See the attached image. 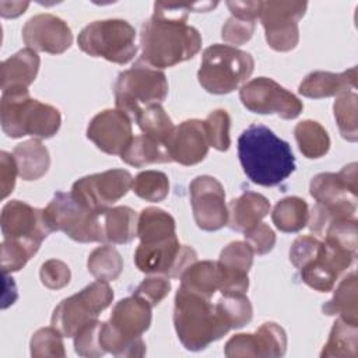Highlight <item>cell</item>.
Segmentation results:
<instances>
[{
	"instance_id": "37",
	"label": "cell",
	"mask_w": 358,
	"mask_h": 358,
	"mask_svg": "<svg viewBox=\"0 0 358 358\" xmlns=\"http://www.w3.org/2000/svg\"><path fill=\"white\" fill-rule=\"evenodd\" d=\"M134 120L143 131V134L159 140L165 144L175 127L171 117L161 106V103L145 108L138 113V116Z\"/></svg>"
},
{
	"instance_id": "42",
	"label": "cell",
	"mask_w": 358,
	"mask_h": 358,
	"mask_svg": "<svg viewBox=\"0 0 358 358\" xmlns=\"http://www.w3.org/2000/svg\"><path fill=\"white\" fill-rule=\"evenodd\" d=\"M358 231H357V218H340L333 220L326 228L323 238L326 242L336 245L351 255L357 256V242Z\"/></svg>"
},
{
	"instance_id": "17",
	"label": "cell",
	"mask_w": 358,
	"mask_h": 358,
	"mask_svg": "<svg viewBox=\"0 0 358 358\" xmlns=\"http://www.w3.org/2000/svg\"><path fill=\"white\" fill-rule=\"evenodd\" d=\"M22 39L27 48L35 52L60 55L73 42V34L64 20L42 13L31 17L22 27Z\"/></svg>"
},
{
	"instance_id": "46",
	"label": "cell",
	"mask_w": 358,
	"mask_h": 358,
	"mask_svg": "<svg viewBox=\"0 0 358 358\" xmlns=\"http://www.w3.org/2000/svg\"><path fill=\"white\" fill-rule=\"evenodd\" d=\"M42 284L49 289H60L70 282L71 273L69 266L57 259L46 260L39 270Z\"/></svg>"
},
{
	"instance_id": "4",
	"label": "cell",
	"mask_w": 358,
	"mask_h": 358,
	"mask_svg": "<svg viewBox=\"0 0 358 358\" xmlns=\"http://www.w3.org/2000/svg\"><path fill=\"white\" fill-rule=\"evenodd\" d=\"M173 326L180 343L190 351L207 348L231 330L208 298L180 287L175 295Z\"/></svg>"
},
{
	"instance_id": "33",
	"label": "cell",
	"mask_w": 358,
	"mask_h": 358,
	"mask_svg": "<svg viewBox=\"0 0 358 358\" xmlns=\"http://www.w3.org/2000/svg\"><path fill=\"white\" fill-rule=\"evenodd\" d=\"M358 347V324H351L341 317L336 319L327 343L320 357H357Z\"/></svg>"
},
{
	"instance_id": "15",
	"label": "cell",
	"mask_w": 358,
	"mask_h": 358,
	"mask_svg": "<svg viewBox=\"0 0 358 358\" xmlns=\"http://www.w3.org/2000/svg\"><path fill=\"white\" fill-rule=\"evenodd\" d=\"M0 225L3 239L14 241L39 250L42 241L53 232L43 208H36L21 200H11L1 208Z\"/></svg>"
},
{
	"instance_id": "51",
	"label": "cell",
	"mask_w": 358,
	"mask_h": 358,
	"mask_svg": "<svg viewBox=\"0 0 358 358\" xmlns=\"http://www.w3.org/2000/svg\"><path fill=\"white\" fill-rule=\"evenodd\" d=\"M18 175L17 164L13 154L6 151L0 152V193L1 199H6L15 186V176Z\"/></svg>"
},
{
	"instance_id": "34",
	"label": "cell",
	"mask_w": 358,
	"mask_h": 358,
	"mask_svg": "<svg viewBox=\"0 0 358 358\" xmlns=\"http://www.w3.org/2000/svg\"><path fill=\"white\" fill-rule=\"evenodd\" d=\"M299 151L310 159L320 158L330 148V137L324 127L315 120H302L294 129Z\"/></svg>"
},
{
	"instance_id": "31",
	"label": "cell",
	"mask_w": 358,
	"mask_h": 358,
	"mask_svg": "<svg viewBox=\"0 0 358 358\" xmlns=\"http://www.w3.org/2000/svg\"><path fill=\"white\" fill-rule=\"evenodd\" d=\"M173 235H176V225L169 213L158 207L141 210L137 221V236L140 242H155Z\"/></svg>"
},
{
	"instance_id": "44",
	"label": "cell",
	"mask_w": 358,
	"mask_h": 358,
	"mask_svg": "<svg viewBox=\"0 0 358 358\" xmlns=\"http://www.w3.org/2000/svg\"><path fill=\"white\" fill-rule=\"evenodd\" d=\"M101 327L102 322L92 320L83 326L74 338V351L81 357L88 358H98L105 354L102 345H101Z\"/></svg>"
},
{
	"instance_id": "39",
	"label": "cell",
	"mask_w": 358,
	"mask_h": 358,
	"mask_svg": "<svg viewBox=\"0 0 358 358\" xmlns=\"http://www.w3.org/2000/svg\"><path fill=\"white\" fill-rule=\"evenodd\" d=\"M131 190L145 201L158 203L168 196L169 180L161 171H143L133 179Z\"/></svg>"
},
{
	"instance_id": "38",
	"label": "cell",
	"mask_w": 358,
	"mask_h": 358,
	"mask_svg": "<svg viewBox=\"0 0 358 358\" xmlns=\"http://www.w3.org/2000/svg\"><path fill=\"white\" fill-rule=\"evenodd\" d=\"M357 92L350 91L337 96L333 105L334 117L343 138L348 141H357L358 138V122H357Z\"/></svg>"
},
{
	"instance_id": "24",
	"label": "cell",
	"mask_w": 358,
	"mask_h": 358,
	"mask_svg": "<svg viewBox=\"0 0 358 358\" xmlns=\"http://www.w3.org/2000/svg\"><path fill=\"white\" fill-rule=\"evenodd\" d=\"M227 225L239 232H245L270 213V201L260 193L245 192L228 203Z\"/></svg>"
},
{
	"instance_id": "9",
	"label": "cell",
	"mask_w": 358,
	"mask_h": 358,
	"mask_svg": "<svg viewBox=\"0 0 358 358\" xmlns=\"http://www.w3.org/2000/svg\"><path fill=\"white\" fill-rule=\"evenodd\" d=\"M52 231H62L76 242H105L102 213H95L76 200L71 192H56L43 208Z\"/></svg>"
},
{
	"instance_id": "30",
	"label": "cell",
	"mask_w": 358,
	"mask_h": 358,
	"mask_svg": "<svg viewBox=\"0 0 358 358\" xmlns=\"http://www.w3.org/2000/svg\"><path fill=\"white\" fill-rule=\"evenodd\" d=\"M120 158L126 164L136 168H141L148 164L172 162L166 144L145 134L133 137L127 148L122 152Z\"/></svg>"
},
{
	"instance_id": "20",
	"label": "cell",
	"mask_w": 358,
	"mask_h": 358,
	"mask_svg": "<svg viewBox=\"0 0 358 358\" xmlns=\"http://www.w3.org/2000/svg\"><path fill=\"white\" fill-rule=\"evenodd\" d=\"M309 193L316 203L330 211L334 220L355 218L357 189H352L340 172L317 173L310 180Z\"/></svg>"
},
{
	"instance_id": "45",
	"label": "cell",
	"mask_w": 358,
	"mask_h": 358,
	"mask_svg": "<svg viewBox=\"0 0 358 358\" xmlns=\"http://www.w3.org/2000/svg\"><path fill=\"white\" fill-rule=\"evenodd\" d=\"M0 249H1L0 264H1L3 274L21 270L27 264V262L36 253L31 248L8 239H3Z\"/></svg>"
},
{
	"instance_id": "43",
	"label": "cell",
	"mask_w": 358,
	"mask_h": 358,
	"mask_svg": "<svg viewBox=\"0 0 358 358\" xmlns=\"http://www.w3.org/2000/svg\"><path fill=\"white\" fill-rule=\"evenodd\" d=\"M231 117L227 110L215 109L204 120L208 145L218 151H227L231 145L229 137Z\"/></svg>"
},
{
	"instance_id": "35",
	"label": "cell",
	"mask_w": 358,
	"mask_h": 358,
	"mask_svg": "<svg viewBox=\"0 0 358 358\" xmlns=\"http://www.w3.org/2000/svg\"><path fill=\"white\" fill-rule=\"evenodd\" d=\"M88 271L101 281H113L123 271V259L112 245L94 249L87 260Z\"/></svg>"
},
{
	"instance_id": "48",
	"label": "cell",
	"mask_w": 358,
	"mask_h": 358,
	"mask_svg": "<svg viewBox=\"0 0 358 358\" xmlns=\"http://www.w3.org/2000/svg\"><path fill=\"white\" fill-rule=\"evenodd\" d=\"M322 242L312 235H301L298 236L289 249V260L296 268H302L305 264L312 262L319 250Z\"/></svg>"
},
{
	"instance_id": "26",
	"label": "cell",
	"mask_w": 358,
	"mask_h": 358,
	"mask_svg": "<svg viewBox=\"0 0 358 358\" xmlns=\"http://www.w3.org/2000/svg\"><path fill=\"white\" fill-rule=\"evenodd\" d=\"M18 176L24 180H36L42 178L50 165L48 148L39 138H31L17 144L13 150Z\"/></svg>"
},
{
	"instance_id": "1",
	"label": "cell",
	"mask_w": 358,
	"mask_h": 358,
	"mask_svg": "<svg viewBox=\"0 0 358 358\" xmlns=\"http://www.w3.org/2000/svg\"><path fill=\"white\" fill-rule=\"evenodd\" d=\"M218 3H154V14L141 25L140 60L165 69L194 57L201 49L200 32L187 24L189 11H210Z\"/></svg>"
},
{
	"instance_id": "18",
	"label": "cell",
	"mask_w": 358,
	"mask_h": 358,
	"mask_svg": "<svg viewBox=\"0 0 358 358\" xmlns=\"http://www.w3.org/2000/svg\"><path fill=\"white\" fill-rule=\"evenodd\" d=\"M355 256L350 252L322 242L317 256L301 270L302 281L319 292H329L334 288L338 277L352 264Z\"/></svg>"
},
{
	"instance_id": "16",
	"label": "cell",
	"mask_w": 358,
	"mask_h": 358,
	"mask_svg": "<svg viewBox=\"0 0 358 358\" xmlns=\"http://www.w3.org/2000/svg\"><path fill=\"white\" fill-rule=\"evenodd\" d=\"M190 204L197 227L203 231H217L227 225L228 207L222 185L213 176H196L189 186Z\"/></svg>"
},
{
	"instance_id": "52",
	"label": "cell",
	"mask_w": 358,
	"mask_h": 358,
	"mask_svg": "<svg viewBox=\"0 0 358 358\" xmlns=\"http://www.w3.org/2000/svg\"><path fill=\"white\" fill-rule=\"evenodd\" d=\"M227 7L234 17L256 21L260 17L262 1H227Z\"/></svg>"
},
{
	"instance_id": "40",
	"label": "cell",
	"mask_w": 358,
	"mask_h": 358,
	"mask_svg": "<svg viewBox=\"0 0 358 358\" xmlns=\"http://www.w3.org/2000/svg\"><path fill=\"white\" fill-rule=\"evenodd\" d=\"M259 358L282 357L287 351V334L281 326L274 322L263 323L255 331Z\"/></svg>"
},
{
	"instance_id": "7",
	"label": "cell",
	"mask_w": 358,
	"mask_h": 358,
	"mask_svg": "<svg viewBox=\"0 0 358 358\" xmlns=\"http://www.w3.org/2000/svg\"><path fill=\"white\" fill-rule=\"evenodd\" d=\"M113 90L116 108L133 120L141 110L166 98L168 81L164 71L138 60L133 67L119 73Z\"/></svg>"
},
{
	"instance_id": "36",
	"label": "cell",
	"mask_w": 358,
	"mask_h": 358,
	"mask_svg": "<svg viewBox=\"0 0 358 358\" xmlns=\"http://www.w3.org/2000/svg\"><path fill=\"white\" fill-rule=\"evenodd\" d=\"M215 306L231 329L243 327L253 316L252 303L245 294H222Z\"/></svg>"
},
{
	"instance_id": "19",
	"label": "cell",
	"mask_w": 358,
	"mask_h": 358,
	"mask_svg": "<svg viewBox=\"0 0 358 358\" xmlns=\"http://www.w3.org/2000/svg\"><path fill=\"white\" fill-rule=\"evenodd\" d=\"M87 137L103 152L122 155L133 140L131 119L120 109H105L95 115L88 127Z\"/></svg>"
},
{
	"instance_id": "13",
	"label": "cell",
	"mask_w": 358,
	"mask_h": 358,
	"mask_svg": "<svg viewBox=\"0 0 358 358\" xmlns=\"http://www.w3.org/2000/svg\"><path fill=\"white\" fill-rule=\"evenodd\" d=\"M306 1H262L260 20L268 46L277 52L292 50L299 41L298 22L306 11Z\"/></svg>"
},
{
	"instance_id": "12",
	"label": "cell",
	"mask_w": 358,
	"mask_h": 358,
	"mask_svg": "<svg viewBox=\"0 0 358 358\" xmlns=\"http://www.w3.org/2000/svg\"><path fill=\"white\" fill-rule=\"evenodd\" d=\"M239 98L250 112L275 113L282 119H295L303 109V103L296 95L268 77H257L245 83L239 90Z\"/></svg>"
},
{
	"instance_id": "6",
	"label": "cell",
	"mask_w": 358,
	"mask_h": 358,
	"mask_svg": "<svg viewBox=\"0 0 358 358\" xmlns=\"http://www.w3.org/2000/svg\"><path fill=\"white\" fill-rule=\"evenodd\" d=\"M255 60L250 53L231 45L214 43L203 52L197 80L210 94H229L253 73Z\"/></svg>"
},
{
	"instance_id": "25",
	"label": "cell",
	"mask_w": 358,
	"mask_h": 358,
	"mask_svg": "<svg viewBox=\"0 0 358 358\" xmlns=\"http://www.w3.org/2000/svg\"><path fill=\"white\" fill-rule=\"evenodd\" d=\"M41 59L38 53L29 48L21 49L1 63L0 67V85L1 90L13 87L31 85L36 78Z\"/></svg>"
},
{
	"instance_id": "50",
	"label": "cell",
	"mask_w": 358,
	"mask_h": 358,
	"mask_svg": "<svg viewBox=\"0 0 358 358\" xmlns=\"http://www.w3.org/2000/svg\"><path fill=\"white\" fill-rule=\"evenodd\" d=\"M245 242L250 246L253 253L256 255H266L268 253L275 245V234L274 231L264 222H259L252 228L243 232Z\"/></svg>"
},
{
	"instance_id": "8",
	"label": "cell",
	"mask_w": 358,
	"mask_h": 358,
	"mask_svg": "<svg viewBox=\"0 0 358 358\" xmlns=\"http://www.w3.org/2000/svg\"><path fill=\"white\" fill-rule=\"evenodd\" d=\"M83 52L92 57L126 64L137 53L136 29L124 20H99L85 25L77 38Z\"/></svg>"
},
{
	"instance_id": "23",
	"label": "cell",
	"mask_w": 358,
	"mask_h": 358,
	"mask_svg": "<svg viewBox=\"0 0 358 358\" xmlns=\"http://www.w3.org/2000/svg\"><path fill=\"white\" fill-rule=\"evenodd\" d=\"M357 88V67H351L343 73L312 71L298 87V92L306 98L320 99L338 96L341 94L355 91Z\"/></svg>"
},
{
	"instance_id": "10",
	"label": "cell",
	"mask_w": 358,
	"mask_h": 358,
	"mask_svg": "<svg viewBox=\"0 0 358 358\" xmlns=\"http://www.w3.org/2000/svg\"><path fill=\"white\" fill-rule=\"evenodd\" d=\"M113 301V289L108 281L96 280L64 298L53 310L52 326L64 337H74L76 333L87 323L96 320L99 313L105 310Z\"/></svg>"
},
{
	"instance_id": "41",
	"label": "cell",
	"mask_w": 358,
	"mask_h": 358,
	"mask_svg": "<svg viewBox=\"0 0 358 358\" xmlns=\"http://www.w3.org/2000/svg\"><path fill=\"white\" fill-rule=\"evenodd\" d=\"M63 337L64 336L53 326L36 330L29 343L31 355L34 358H64L66 350Z\"/></svg>"
},
{
	"instance_id": "3",
	"label": "cell",
	"mask_w": 358,
	"mask_h": 358,
	"mask_svg": "<svg viewBox=\"0 0 358 358\" xmlns=\"http://www.w3.org/2000/svg\"><path fill=\"white\" fill-rule=\"evenodd\" d=\"M0 123L11 138L32 136L41 140L59 131L62 116L55 106L32 99L25 87H13L1 94Z\"/></svg>"
},
{
	"instance_id": "53",
	"label": "cell",
	"mask_w": 358,
	"mask_h": 358,
	"mask_svg": "<svg viewBox=\"0 0 358 358\" xmlns=\"http://www.w3.org/2000/svg\"><path fill=\"white\" fill-rule=\"evenodd\" d=\"M28 6V1H0V14L4 18H15L24 14Z\"/></svg>"
},
{
	"instance_id": "5",
	"label": "cell",
	"mask_w": 358,
	"mask_h": 358,
	"mask_svg": "<svg viewBox=\"0 0 358 358\" xmlns=\"http://www.w3.org/2000/svg\"><path fill=\"white\" fill-rule=\"evenodd\" d=\"M151 324V306L141 298H123L112 309L108 322H102L101 345L115 357H143L145 343L141 334Z\"/></svg>"
},
{
	"instance_id": "49",
	"label": "cell",
	"mask_w": 358,
	"mask_h": 358,
	"mask_svg": "<svg viewBox=\"0 0 358 358\" xmlns=\"http://www.w3.org/2000/svg\"><path fill=\"white\" fill-rule=\"evenodd\" d=\"M256 28V22L252 20H243L238 17H229L221 29V36L227 43L243 45L246 43Z\"/></svg>"
},
{
	"instance_id": "32",
	"label": "cell",
	"mask_w": 358,
	"mask_h": 358,
	"mask_svg": "<svg viewBox=\"0 0 358 358\" xmlns=\"http://www.w3.org/2000/svg\"><path fill=\"white\" fill-rule=\"evenodd\" d=\"M271 220L281 232H298L308 224V204L303 199L296 196L284 197L274 206Z\"/></svg>"
},
{
	"instance_id": "11",
	"label": "cell",
	"mask_w": 358,
	"mask_h": 358,
	"mask_svg": "<svg viewBox=\"0 0 358 358\" xmlns=\"http://www.w3.org/2000/svg\"><path fill=\"white\" fill-rule=\"evenodd\" d=\"M196 260V250L180 245L176 235L155 242H140L134 252V263L140 271L162 274L166 278H180Z\"/></svg>"
},
{
	"instance_id": "28",
	"label": "cell",
	"mask_w": 358,
	"mask_h": 358,
	"mask_svg": "<svg viewBox=\"0 0 358 358\" xmlns=\"http://www.w3.org/2000/svg\"><path fill=\"white\" fill-rule=\"evenodd\" d=\"M357 288V274L352 271L340 281L333 296L322 306L323 313L327 316L338 315L343 320L358 324Z\"/></svg>"
},
{
	"instance_id": "27",
	"label": "cell",
	"mask_w": 358,
	"mask_h": 358,
	"mask_svg": "<svg viewBox=\"0 0 358 358\" xmlns=\"http://www.w3.org/2000/svg\"><path fill=\"white\" fill-rule=\"evenodd\" d=\"M137 213L127 206L110 207L102 213L103 239L112 245L131 242L137 236Z\"/></svg>"
},
{
	"instance_id": "47",
	"label": "cell",
	"mask_w": 358,
	"mask_h": 358,
	"mask_svg": "<svg viewBox=\"0 0 358 358\" xmlns=\"http://www.w3.org/2000/svg\"><path fill=\"white\" fill-rule=\"evenodd\" d=\"M171 291V282L166 277H148L134 289L136 296L145 301L151 308L157 306Z\"/></svg>"
},
{
	"instance_id": "21",
	"label": "cell",
	"mask_w": 358,
	"mask_h": 358,
	"mask_svg": "<svg viewBox=\"0 0 358 358\" xmlns=\"http://www.w3.org/2000/svg\"><path fill=\"white\" fill-rule=\"evenodd\" d=\"M253 250L246 242L228 243L220 253V291L222 294H245L249 288L248 273L253 263Z\"/></svg>"
},
{
	"instance_id": "22",
	"label": "cell",
	"mask_w": 358,
	"mask_h": 358,
	"mask_svg": "<svg viewBox=\"0 0 358 358\" xmlns=\"http://www.w3.org/2000/svg\"><path fill=\"white\" fill-rule=\"evenodd\" d=\"M166 147L172 161L180 165H196L201 162L208 152V140L204 120L189 119L175 126Z\"/></svg>"
},
{
	"instance_id": "2",
	"label": "cell",
	"mask_w": 358,
	"mask_h": 358,
	"mask_svg": "<svg viewBox=\"0 0 358 358\" xmlns=\"http://www.w3.org/2000/svg\"><path fill=\"white\" fill-rule=\"evenodd\" d=\"M238 157L246 176L266 187L280 185L295 171L289 144L259 123L250 124L239 136Z\"/></svg>"
},
{
	"instance_id": "14",
	"label": "cell",
	"mask_w": 358,
	"mask_h": 358,
	"mask_svg": "<svg viewBox=\"0 0 358 358\" xmlns=\"http://www.w3.org/2000/svg\"><path fill=\"white\" fill-rule=\"evenodd\" d=\"M133 176L126 169H109L80 178L73 183L71 194L95 213H103L131 189Z\"/></svg>"
},
{
	"instance_id": "29",
	"label": "cell",
	"mask_w": 358,
	"mask_h": 358,
	"mask_svg": "<svg viewBox=\"0 0 358 358\" xmlns=\"http://www.w3.org/2000/svg\"><path fill=\"white\" fill-rule=\"evenodd\" d=\"M180 288L211 299L215 291L220 289V270L217 262L196 260L180 275Z\"/></svg>"
}]
</instances>
